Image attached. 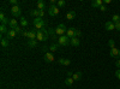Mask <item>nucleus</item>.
Listing matches in <instances>:
<instances>
[{"label":"nucleus","mask_w":120,"mask_h":89,"mask_svg":"<svg viewBox=\"0 0 120 89\" xmlns=\"http://www.w3.org/2000/svg\"><path fill=\"white\" fill-rule=\"evenodd\" d=\"M8 30H10V29H7V28H6V25H4V24L0 25V31H1L3 34H7V33H8Z\"/></svg>","instance_id":"25"},{"label":"nucleus","mask_w":120,"mask_h":89,"mask_svg":"<svg viewBox=\"0 0 120 89\" xmlns=\"http://www.w3.org/2000/svg\"><path fill=\"white\" fill-rule=\"evenodd\" d=\"M71 43L72 46H75V47H78L79 45H81V41H79V39L78 37H73V39H71Z\"/></svg>","instance_id":"15"},{"label":"nucleus","mask_w":120,"mask_h":89,"mask_svg":"<svg viewBox=\"0 0 120 89\" xmlns=\"http://www.w3.org/2000/svg\"><path fill=\"white\" fill-rule=\"evenodd\" d=\"M0 21H1V24H4V25L8 24V22H10V21H7V18L5 17V15H4V12H3V11L0 12Z\"/></svg>","instance_id":"13"},{"label":"nucleus","mask_w":120,"mask_h":89,"mask_svg":"<svg viewBox=\"0 0 120 89\" xmlns=\"http://www.w3.org/2000/svg\"><path fill=\"white\" fill-rule=\"evenodd\" d=\"M23 36H25L29 40H36L37 30L36 29H33V30H29V31H23Z\"/></svg>","instance_id":"3"},{"label":"nucleus","mask_w":120,"mask_h":89,"mask_svg":"<svg viewBox=\"0 0 120 89\" xmlns=\"http://www.w3.org/2000/svg\"><path fill=\"white\" fill-rule=\"evenodd\" d=\"M8 25L11 27V29H16V28L18 27L17 19H10V22H8Z\"/></svg>","instance_id":"17"},{"label":"nucleus","mask_w":120,"mask_h":89,"mask_svg":"<svg viewBox=\"0 0 120 89\" xmlns=\"http://www.w3.org/2000/svg\"><path fill=\"white\" fill-rule=\"evenodd\" d=\"M36 5H37V8H38V10H43V11L46 10V4L42 1V0H38Z\"/></svg>","instance_id":"20"},{"label":"nucleus","mask_w":120,"mask_h":89,"mask_svg":"<svg viewBox=\"0 0 120 89\" xmlns=\"http://www.w3.org/2000/svg\"><path fill=\"white\" fill-rule=\"evenodd\" d=\"M79 36H81V31L78 29H76V37H79Z\"/></svg>","instance_id":"37"},{"label":"nucleus","mask_w":120,"mask_h":89,"mask_svg":"<svg viewBox=\"0 0 120 89\" xmlns=\"http://www.w3.org/2000/svg\"><path fill=\"white\" fill-rule=\"evenodd\" d=\"M34 25H35V29H36V30H42L43 28H46V22L43 21L42 18L37 17V18L34 19Z\"/></svg>","instance_id":"2"},{"label":"nucleus","mask_w":120,"mask_h":89,"mask_svg":"<svg viewBox=\"0 0 120 89\" xmlns=\"http://www.w3.org/2000/svg\"><path fill=\"white\" fill-rule=\"evenodd\" d=\"M55 34L59 35V36H63V35H66V31H67V28L65 27V24H59L55 29Z\"/></svg>","instance_id":"4"},{"label":"nucleus","mask_w":120,"mask_h":89,"mask_svg":"<svg viewBox=\"0 0 120 89\" xmlns=\"http://www.w3.org/2000/svg\"><path fill=\"white\" fill-rule=\"evenodd\" d=\"M75 17H76V12H75V11H70V12H67V15H66V19H68V21H72V19H75Z\"/></svg>","instance_id":"19"},{"label":"nucleus","mask_w":120,"mask_h":89,"mask_svg":"<svg viewBox=\"0 0 120 89\" xmlns=\"http://www.w3.org/2000/svg\"><path fill=\"white\" fill-rule=\"evenodd\" d=\"M108 45H109V47H111V48H114V46H115L114 40H109V41H108Z\"/></svg>","instance_id":"31"},{"label":"nucleus","mask_w":120,"mask_h":89,"mask_svg":"<svg viewBox=\"0 0 120 89\" xmlns=\"http://www.w3.org/2000/svg\"><path fill=\"white\" fill-rule=\"evenodd\" d=\"M16 30H13V29H10L8 30V33H7V37H10V39H13L15 36H16Z\"/></svg>","instance_id":"22"},{"label":"nucleus","mask_w":120,"mask_h":89,"mask_svg":"<svg viewBox=\"0 0 120 89\" xmlns=\"http://www.w3.org/2000/svg\"><path fill=\"white\" fill-rule=\"evenodd\" d=\"M59 12H60V8L56 6V5H51L48 7V15L49 16H52V17H54V16H56V15H59Z\"/></svg>","instance_id":"6"},{"label":"nucleus","mask_w":120,"mask_h":89,"mask_svg":"<svg viewBox=\"0 0 120 89\" xmlns=\"http://www.w3.org/2000/svg\"><path fill=\"white\" fill-rule=\"evenodd\" d=\"M82 76H83V74H82L81 71H78V72H75V74H73L72 78H73V81H79V80L82 78Z\"/></svg>","instance_id":"16"},{"label":"nucleus","mask_w":120,"mask_h":89,"mask_svg":"<svg viewBox=\"0 0 120 89\" xmlns=\"http://www.w3.org/2000/svg\"><path fill=\"white\" fill-rule=\"evenodd\" d=\"M26 45H28V47H30V48H34V47L37 46V40H28Z\"/></svg>","instance_id":"18"},{"label":"nucleus","mask_w":120,"mask_h":89,"mask_svg":"<svg viewBox=\"0 0 120 89\" xmlns=\"http://www.w3.org/2000/svg\"><path fill=\"white\" fill-rule=\"evenodd\" d=\"M13 30H16V33H22V34H23V31H22V29L19 28V27H17L16 29H13Z\"/></svg>","instance_id":"34"},{"label":"nucleus","mask_w":120,"mask_h":89,"mask_svg":"<svg viewBox=\"0 0 120 89\" xmlns=\"http://www.w3.org/2000/svg\"><path fill=\"white\" fill-rule=\"evenodd\" d=\"M115 76H116V78L120 80V69H118V70L115 71Z\"/></svg>","instance_id":"32"},{"label":"nucleus","mask_w":120,"mask_h":89,"mask_svg":"<svg viewBox=\"0 0 120 89\" xmlns=\"http://www.w3.org/2000/svg\"><path fill=\"white\" fill-rule=\"evenodd\" d=\"M45 16V11H43V10H40V15H38V17L40 18H42Z\"/></svg>","instance_id":"33"},{"label":"nucleus","mask_w":120,"mask_h":89,"mask_svg":"<svg viewBox=\"0 0 120 89\" xmlns=\"http://www.w3.org/2000/svg\"><path fill=\"white\" fill-rule=\"evenodd\" d=\"M54 60H55V58H54V55H53L52 52H46L45 53V62L46 63H52Z\"/></svg>","instance_id":"8"},{"label":"nucleus","mask_w":120,"mask_h":89,"mask_svg":"<svg viewBox=\"0 0 120 89\" xmlns=\"http://www.w3.org/2000/svg\"><path fill=\"white\" fill-rule=\"evenodd\" d=\"M28 21H26V18H24V17H21V25L23 27V28H25V27H28Z\"/></svg>","instance_id":"23"},{"label":"nucleus","mask_w":120,"mask_h":89,"mask_svg":"<svg viewBox=\"0 0 120 89\" xmlns=\"http://www.w3.org/2000/svg\"><path fill=\"white\" fill-rule=\"evenodd\" d=\"M10 4L13 5V6H18L19 5V1H18V0H10Z\"/></svg>","instance_id":"30"},{"label":"nucleus","mask_w":120,"mask_h":89,"mask_svg":"<svg viewBox=\"0 0 120 89\" xmlns=\"http://www.w3.org/2000/svg\"><path fill=\"white\" fill-rule=\"evenodd\" d=\"M105 28H106V30L112 31V30H114V29H115V24H114L112 21H108V22L105 24Z\"/></svg>","instance_id":"11"},{"label":"nucleus","mask_w":120,"mask_h":89,"mask_svg":"<svg viewBox=\"0 0 120 89\" xmlns=\"http://www.w3.org/2000/svg\"><path fill=\"white\" fill-rule=\"evenodd\" d=\"M11 13L13 17H21V13H22V10L19 6H13L11 8Z\"/></svg>","instance_id":"7"},{"label":"nucleus","mask_w":120,"mask_h":89,"mask_svg":"<svg viewBox=\"0 0 120 89\" xmlns=\"http://www.w3.org/2000/svg\"><path fill=\"white\" fill-rule=\"evenodd\" d=\"M115 65H116V67H119V69H120V59H119V60H116Z\"/></svg>","instance_id":"38"},{"label":"nucleus","mask_w":120,"mask_h":89,"mask_svg":"<svg viewBox=\"0 0 120 89\" xmlns=\"http://www.w3.org/2000/svg\"><path fill=\"white\" fill-rule=\"evenodd\" d=\"M103 4H111V0H105Z\"/></svg>","instance_id":"39"},{"label":"nucleus","mask_w":120,"mask_h":89,"mask_svg":"<svg viewBox=\"0 0 120 89\" xmlns=\"http://www.w3.org/2000/svg\"><path fill=\"white\" fill-rule=\"evenodd\" d=\"M70 42H71V40H70L66 35H63V36L58 37V45H60V46H67Z\"/></svg>","instance_id":"5"},{"label":"nucleus","mask_w":120,"mask_h":89,"mask_svg":"<svg viewBox=\"0 0 120 89\" xmlns=\"http://www.w3.org/2000/svg\"><path fill=\"white\" fill-rule=\"evenodd\" d=\"M30 13H31V16H35V18H37L38 15H40V10H38V8H36V10H31V11H30Z\"/></svg>","instance_id":"27"},{"label":"nucleus","mask_w":120,"mask_h":89,"mask_svg":"<svg viewBox=\"0 0 120 89\" xmlns=\"http://www.w3.org/2000/svg\"><path fill=\"white\" fill-rule=\"evenodd\" d=\"M73 78L72 77H67V78H65V84L66 85H68V87H71L72 84H73Z\"/></svg>","instance_id":"21"},{"label":"nucleus","mask_w":120,"mask_h":89,"mask_svg":"<svg viewBox=\"0 0 120 89\" xmlns=\"http://www.w3.org/2000/svg\"><path fill=\"white\" fill-rule=\"evenodd\" d=\"M115 29H116V30H119V31H120V22L115 23Z\"/></svg>","instance_id":"35"},{"label":"nucleus","mask_w":120,"mask_h":89,"mask_svg":"<svg viewBox=\"0 0 120 89\" xmlns=\"http://www.w3.org/2000/svg\"><path fill=\"white\" fill-rule=\"evenodd\" d=\"M112 19H113V23L115 24V23H118V22H120V16L119 15H113V17H112Z\"/></svg>","instance_id":"28"},{"label":"nucleus","mask_w":120,"mask_h":89,"mask_svg":"<svg viewBox=\"0 0 120 89\" xmlns=\"http://www.w3.org/2000/svg\"><path fill=\"white\" fill-rule=\"evenodd\" d=\"M56 6H58L59 8H60V7H64V6H65V0H58Z\"/></svg>","instance_id":"29"},{"label":"nucleus","mask_w":120,"mask_h":89,"mask_svg":"<svg viewBox=\"0 0 120 89\" xmlns=\"http://www.w3.org/2000/svg\"><path fill=\"white\" fill-rule=\"evenodd\" d=\"M102 5H103L102 0H94V1L91 3V6L93 7H98L100 8V6H102Z\"/></svg>","instance_id":"14"},{"label":"nucleus","mask_w":120,"mask_h":89,"mask_svg":"<svg viewBox=\"0 0 120 89\" xmlns=\"http://www.w3.org/2000/svg\"><path fill=\"white\" fill-rule=\"evenodd\" d=\"M1 47H4V48H7L8 47V40H7V37L6 39H1Z\"/></svg>","instance_id":"24"},{"label":"nucleus","mask_w":120,"mask_h":89,"mask_svg":"<svg viewBox=\"0 0 120 89\" xmlns=\"http://www.w3.org/2000/svg\"><path fill=\"white\" fill-rule=\"evenodd\" d=\"M66 36L71 40V39L76 37V28H70L67 29V31H66Z\"/></svg>","instance_id":"9"},{"label":"nucleus","mask_w":120,"mask_h":89,"mask_svg":"<svg viewBox=\"0 0 120 89\" xmlns=\"http://www.w3.org/2000/svg\"><path fill=\"white\" fill-rule=\"evenodd\" d=\"M58 48H59V45H56V43H53V45H51V47H49V49H51L52 53L53 52H56Z\"/></svg>","instance_id":"26"},{"label":"nucleus","mask_w":120,"mask_h":89,"mask_svg":"<svg viewBox=\"0 0 120 89\" xmlns=\"http://www.w3.org/2000/svg\"><path fill=\"white\" fill-rule=\"evenodd\" d=\"M109 54H111V57L113 58H120V51L118 48H111V52H109Z\"/></svg>","instance_id":"10"},{"label":"nucleus","mask_w":120,"mask_h":89,"mask_svg":"<svg viewBox=\"0 0 120 89\" xmlns=\"http://www.w3.org/2000/svg\"><path fill=\"white\" fill-rule=\"evenodd\" d=\"M100 10H101V11H102V12H105V11H106V10H107V8H106V6H105V4H103L102 6H100Z\"/></svg>","instance_id":"36"},{"label":"nucleus","mask_w":120,"mask_h":89,"mask_svg":"<svg viewBox=\"0 0 120 89\" xmlns=\"http://www.w3.org/2000/svg\"><path fill=\"white\" fill-rule=\"evenodd\" d=\"M58 62H59L60 65H64V66H68L70 64H71V60H70V59H67V58H60Z\"/></svg>","instance_id":"12"},{"label":"nucleus","mask_w":120,"mask_h":89,"mask_svg":"<svg viewBox=\"0 0 120 89\" xmlns=\"http://www.w3.org/2000/svg\"><path fill=\"white\" fill-rule=\"evenodd\" d=\"M36 40L37 41H46V40H48V31L46 30V28H43L42 30H37Z\"/></svg>","instance_id":"1"}]
</instances>
